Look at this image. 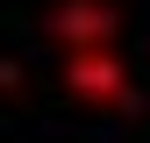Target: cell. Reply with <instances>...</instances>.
<instances>
[{"label":"cell","instance_id":"2","mask_svg":"<svg viewBox=\"0 0 150 143\" xmlns=\"http://www.w3.org/2000/svg\"><path fill=\"white\" fill-rule=\"evenodd\" d=\"M64 86L79 100H100V107H122L129 100V72L115 50H64Z\"/></svg>","mask_w":150,"mask_h":143},{"label":"cell","instance_id":"1","mask_svg":"<svg viewBox=\"0 0 150 143\" xmlns=\"http://www.w3.org/2000/svg\"><path fill=\"white\" fill-rule=\"evenodd\" d=\"M115 0H64V7H50V36H57L64 50H115Z\"/></svg>","mask_w":150,"mask_h":143}]
</instances>
